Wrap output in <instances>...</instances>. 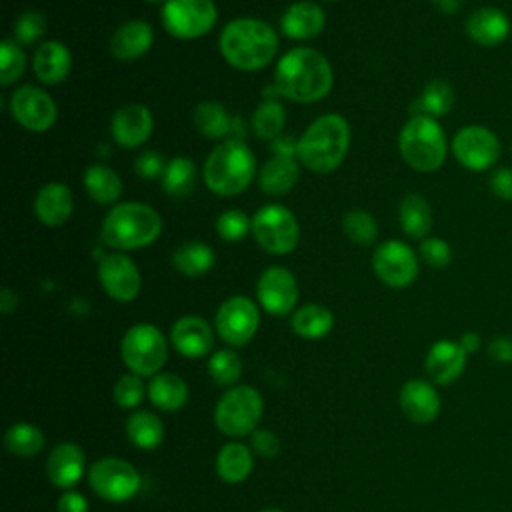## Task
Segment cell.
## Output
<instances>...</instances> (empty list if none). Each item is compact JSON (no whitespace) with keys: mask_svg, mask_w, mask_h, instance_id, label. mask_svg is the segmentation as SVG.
<instances>
[{"mask_svg":"<svg viewBox=\"0 0 512 512\" xmlns=\"http://www.w3.org/2000/svg\"><path fill=\"white\" fill-rule=\"evenodd\" d=\"M334 84V72L328 58L310 46L290 48L280 56L274 68V88L282 98L300 104H312L326 98Z\"/></svg>","mask_w":512,"mask_h":512,"instance_id":"obj_1","label":"cell"},{"mask_svg":"<svg viewBox=\"0 0 512 512\" xmlns=\"http://www.w3.org/2000/svg\"><path fill=\"white\" fill-rule=\"evenodd\" d=\"M222 58L242 72H254L268 66L278 52V34L260 18H234L218 38Z\"/></svg>","mask_w":512,"mask_h":512,"instance_id":"obj_2","label":"cell"},{"mask_svg":"<svg viewBox=\"0 0 512 512\" xmlns=\"http://www.w3.org/2000/svg\"><path fill=\"white\" fill-rule=\"evenodd\" d=\"M350 148V124L342 114L314 118L298 138V162L314 174L334 172Z\"/></svg>","mask_w":512,"mask_h":512,"instance_id":"obj_3","label":"cell"},{"mask_svg":"<svg viewBox=\"0 0 512 512\" xmlns=\"http://www.w3.org/2000/svg\"><path fill=\"white\" fill-rule=\"evenodd\" d=\"M162 234L160 214L142 202H118L102 220L100 238L116 250L128 252L150 246Z\"/></svg>","mask_w":512,"mask_h":512,"instance_id":"obj_4","label":"cell"},{"mask_svg":"<svg viewBox=\"0 0 512 512\" xmlns=\"http://www.w3.org/2000/svg\"><path fill=\"white\" fill-rule=\"evenodd\" d=\"M256 176V158L250 146L240 138H226L212 148L202 166V178L208 190L218 196L242 194Z\"/></svg>","mask_w":512,"mask_h":512,"instance_id":"obj_5","label":"cell"},{"mask_svg":"<svg viewBox=\"0 0 512 512\" xmlns=\"http://www.w3.org/2000/svg\"><path fill=\"white\" fill-rule=\"evenodd\" d=\"M402 160L416 172L438 170L448 154L444 128L436 118L412 114L398 134Z\"/></svg>","mask_w":512,"mask_h":512,"instance_id":"obj_6","label":"cell"},{"mask_svg":"<svg viewBox=\"0 0 512 512\" xmlns=\"http://www.w3.org/2000/svg\"><path fill=\"white\" fill-rule=\"evenodd\" d=\"M120 356L130 372L142 378L156 376L166 364L168 342L160 328L150 322H138L124 332Z\"/></svg>","mask_w":512,"mask_h":512,"instance_id":"obj_7","label":"cell"},{"mask_svg":"<svg viewBox=\"0 0 512 512\" xmlns=\"http://www.w3.org/2000/svg\"><path fill=\"white\" fill-rule=\"evenodd\" d=\"M262 410L264 400L256 388L232 386L220 396L214 408V422L222 434L242 438L256 430Z\"/></svg>","mask_w":512,"mask_h":512,"instance_id":"obj_8","label":"cell"},{"mask_svg":"<svg viewBox=\"0 0 512 512\" xmlns=\"http://www.w3.org/2000/svg\"><path fill=\"white\" fill-rule=\"evenodd\" d=\"M256 244L272 256L290 254L300 240V226L294 212L282 204H266L252 216Z\"/></svg>","mask_w":512,"mask_h":512,"instance_id":"obj_9","label":"cell"},{"mask_svg":"<svg viewBox=\"0 0 512 512\" xmlns=\"http://www.w3.org/2000/svg\"><path fill=\"white\" fill-rule=\"evenodd\" d=\"M164 30L178 40H196L208 34L216 20L214 0H166L160 10Z\"/></svg>","mask_w":512,"mask_h":512,"instance_id":"obj_10","label":"cell"},{"mask_svg":"<svg viewBox=\"0 0 512 512\" xmlns=\"http://www.w3.org/2000/svg\"><path fill=\"white\" fill-rule=\"evenodd\" d=\"M90 488L106 502H126L140 490V472L126 460L106 456L96 460L88 472Z\"/></svg>","mask_w":512,"mask_h":512,"instance_id":"obj_11","label":"cell"},{"mask_svg":"<svg viewBox=\"0 0 512 512\" xmlns=\"http://www.w3.org/2000/svg\"><path fill=\"white\" fill-rule=\"evenodd\" d=\"M214 326L218 336L226 344L230 346L248 344L260 326V312L256 302L240 294L226 298L216 310Z\"/></svg>","mask_w":512,"mask_h":512,"instance_id":"obj_12","label":"cell"},{"mask_svg":"<svg viewBox=\"0 0 512 512\" xmlns=\"http://www.w3.org/2000/svg\"><path fill=\"white\" fill-rule=\"evenodd\" d=\"M452 154L466 170L484 172L500 158V140L490 128L470 124L454 134Z\"/></svg>","mask_w":512,"mask_h":512,"instance_id":"obj_13","label":"cell"},{"mask_svg":"<svg viewBox=\"0 0 512 512\" xmlns=\"http://www.w3.org/2000/svg\"><path fill=\"white\" fill-rule=\"evenodd\" d=\"M378 280L390 288H408L418 278V256L402 240H386L372 254Z\"/></svg>","mask_w":512,"mask_h":512,"instance_id":"obj_14","label":"cell"},{"mask_svg":"<svg viewBox=\"0 0 512 512\" xmlns=\"http://www.w3.org/2000/svg\"><path fill=\"white\" fill-rule=\"evenodd\" d=\"M12 118L30 132H46L54 126L58 108L54 98L32 84H24L10 94L8 102Z\"/></svg>","mask_w":512,"mask_h":512,"instance_id":"obj_15","label":"cell"},{"mask_svg":"<svg viewBox=\"0 0 512 512\" xmlns=\"http://www.w3.org/2000/svg\"><path fill=\"white\" fill-rule=\"evenodd\" d=\"M256 300L272 316H286L296 308L298 282L284 266H268L256 280Z\"/></svg>","mask_w":512,"mask_h":512,"instance_id":"obj_16","label":"cell"},{"mask_svg":"<svg viewBox=\"0 0 512 512\" xmlns=\"http://www.w3.org/2000/svg\"><path fill=\"white\" fill-rule=\"evenodd\" d=\"M98 280L104 292L118 302H132L142 290V274L124 252H110L98 260Z\"/></svg>","mask_w":512,"mask_h":512,"instance_id":"obj_17","label":"cell"},{"mask_svg":"<svg viewBox=\"0 0 512 512\" xmlns=\"http://www.w3.org/2000/svg\"><path fill=\"white\" fill-rule=\"evenodd\" d=\"M154 120L152 112L138 102H130L120 106L110 120V134L112 140L120 148H140L152 134Z\"/></svg>","mask_w":512,"mask_h":512,"instance_id":"obj_18","label":"cell"},{"mask_svg":"<svg viewBox=\"0 0 512 512\" xmlns=\"http://www.w3.org/2000/svg\"><path fill=\"white\" fill-rule=\"evenodd\" d=\"M398 404L404 416L414 424H430L438 418L442 402L436 386L430 380H406L398 394Z\"/></svg>","mask_w":512,"mask_h":512,"instance_id":"obj_19","label":"cell"},{"mask_svg":"<svg viewBox=\"0 0 512 512\" xmlns=\"http://www.w3.org/2000/svg\"><path fill=\"white\" fill-rule=\"evenodd\" d=\"M468 354L458 340H436L424 358L428 380L438 386H448L458 380L466 368Z\"/></svg>","mask_w":512,"mask_h":512,"instance_id":"obj_20","label":"cell"},{"mask_svg":"<svg viewBox=\"0 0 512 512\" xmlns=\"http://www.w3.org/2000/svg\"><path fill=\"white\" fill-rule=\"evenodd\" d=\"M170 342L186 358H202L214 344L212 328L202 316H182L170 328Z\"/></svg>","mask_w":512,"mask_h":512,"instance_id":"obj_21","label":"cell"},{"mask_svg":"<svg viewBox=\"0 0 512 512\" xmlns=\"http://www.w3.org/2000/svg\"><path fill=\"white\" fill-rule=\"evenodd\" d=\"M466 36L478 46H498L510 34V18L496 6H480L474 10L464 24Z\"/></svg>","mask_w":512,"mask_h":512,"instance_id":"obj_22","label":"cell"},{"mask_svg":"<svg viewBox=\"0 0 512 512\" xmlns=\"http://www.w3.org/2000/svg\"><path fill=\"white\" fill-rule=\"evenodd\" d=\"M154 42V30L146 20H128L120 24L110 36L108 50L120 62L142 58Z\"/></svg>","mask_w":512,"mask_h":512,"instance_id":"obj_23","label":"cell"},{"mask_svg":"<svg viewBox=\"0 0 512 512\" xmlns=\"http://www.w3.org/2000/svg\"><path fill=\"white\" fill-rule=\"evenodd\" d=\"M84 464H86V456L78 444L60 442L48 454V462H46L48 480L54 486L64 490L74 488L84 474Z\"/></svg>","mask_w":512,"mask_h":512,"instance_id":"obj_24","label":"cell"},{"mask_svg":"<svg viewBox=\"0 0 512 512\" xmlns=\"http://www.w3.org/2000/svg\"><path fill=\"white\" fill-rule=\"evenodd\" d=\"M326 24L324 10L310 0H300L290 4L282 18H280V30L290 40H310L316 38Z\"/></svg>","mask_w":512,"mask_h":512,"instance_id":"obj_25","label":"cell"},{"mask_svg":"<svg viewBox=\"0 0 512 512\" xmlns=\"http://www.w3.org/2000/svg\"><path fill=\"white\" fill-rule=\"evenodd\" d=\"M32 70L42 84H60L72 70V54L62 42L44 40L34 50Z\"/></svg>","mask_w":512,"mask_h":512,"instance_id":"obj_26","label":"cell"},{"mask_svg":"<svg viewBox=\"0 0 512 512\" xmlns=\"http://www.w3.org/2000/svg\"><path fill=\"white\" fill-rule=\"evenodd\" d=\"M74 210V196L70 188L62 182L44 184L34 198V214L36 218L50 228L62 226L68 222Z\"/></svg>","mask_w":512,"mask_h":512,"instance_id":"obj_27","label":"cell"},{"mask_svg":"<svg viewBox=\"0 0 512 512\" xmlns=\"http://www.w3.org/2000/svg\"><path fill=\"white\" fill-rule=\"evenodd\" d=\"M300 178V162L294 156H272L258 170V186L268 196L288 194Z\"/></svg>","mask_w":512,"mask_h":512,"instance_id":"obj_28","label":"cell"},{"mask_svg":"<svg viewBox=\"0 0 512 512\" xmlns=\"http://www.w3.org/2000/svg\"><path fill=\"white\" fill-rule=\"evenodd\" d=\"M254 468V454L242 442L224 444L216 456V472L226 484L244 482Z\"/></svg>","mask_w":512,"mask_h":512,"instance_id":"obj_29","label":"cell"},{"mask_svg":"<svg viewBox=\"0 0 512 512\" xmlns=\"http://www.w3.org/2000/svg\"><path fill=\"white\" fill-rule=\"evenodd\" d=\"M398 220L408 238L424 240L432 230V208L422 194L410 192L400 202Z\"/></svg>","mask_w":512,"mask_h":512,"instance_id":"obj_30","label":"cell"},{"mask_svg":"<svg viewBox=\"0 0 512 512\" xmlns=\"http://www.w3.org/2000/svg\"><path fill=\"white\" fill-rule=\"evenodd\" d=\"M290 326L300 338L320 340L334 328V314L324 304L310 302L292 312Z\"/></svg>","mask_w":512,"mask_h":512,"instance_id":"obj_31","label":"cell"},{"mask_svg":"<svg viewBox=\"0 0 512 512\" xmlns=\"http://www.w3.org/2000/svg\"><path fill=\"white\" fill-rule=\"evenodd\" d=\"M148 398L156 408L176 412L188 402V386L172 372H158L148 384Z\"/></svg>","mask_w":512,"mask_h":512,"instance_id":"obj_32","label":"cell"},{"mask_svg":"<svg viewBox=\"0 0 512 512\" xmlns=\"http://www.w3.org/2000/svg\"><path fill=\"white\" fill-rule=\"evenodd\" d=\"M192 122L196 130L210 140H226L232 130V116L218 100H202L192 112Z\"/></svg>","mask_w":512,"mask_h":512,"instance_id":"obj_33","label":"cell"},{"mask_svg":"<svg viewBox=\"0 0 512 512\" xmlns=\"http://www.w3.org/2000/svg\"><path fill=\"white\" fill-rule=\"evenodd\" d=\"M84 190L86 194L98 202V204H118V198L122 196V180L106 164H90L84 170Z\"/></svg>","mask_w":512,"mask_h":512,"instance_id":"obj_34","label":"cell"},{"mask_svg":"<svg viewBox=\"0 0 512 512\" xmlns=\"http://www.w3.org/2000/svg\"><path fill=\"white\" fill-rule=\"evenodd\" d=\"M216 262L214 250L198 240L184 242L172 252V266L176 272L188 278H200L212 270Z\"/></svg>","mask_w":512,"mask_h":512,"instance_id":"obj_35","label":"cell"},{"mask_svg":"<svg viewBox=\"0 0 512 512\" xmlns=\"http://www.w3.org/2000/svg\"><path fill=\"white\" fill-rule=\"evenodd\" d=\"M454 100H456V96H454L452 84L442 78H434L422 88L420 96L414 100L410 110H412V114L440 118L452 110Z\"/></svg>","mask_w":512,"mask_h":512,"instance_id":"obj_36","label":"cell"},{"mask_svg":"<svg viewBox=\"0 0 512 512\" xmlns=\"http://www.w3.org/2000/svg\"><path fill=\"white\" fill-rule=\"evenodd\" d=\"M126 436L140 450H154L162 444L164 424L150 410H138L126 420Z\"/></svg>","mask_w":512,"mask_h":512,"instance_id":"obj_37","label":"cell"},{"mask_svg":"<svg viewBox=\"0 0 512 512\" xmlns=\"http://www.w3.org/2000/svg\"><path fill=\"white\" fill-rule=\"evenodd\" d=\"M196 186V164L186 156H176L166 162L162 188L172 198H186Z\"/></svg>","mask_w":512,"mask_h":512,"instance_id":"obj_38","label":"cell"},{"mask_svg":"<svg viewBox=\"0 0 512 512\" xmlns=\"http://www.w3.org/2000/svg\"><path fill=\"white\" fill-rule=\"evenodd\" d=\"M286 126V108L280 100L264 98L252 112V130L260 140L272 142Z\"/></svg>","mask_w":512,"mask_h":512,"instance_id":"obj_39","label":"cell"},{"mask_svg":"<svg viewBox=\"0 0 512 512\" xmlns=\"http://www.w3.org/2000/svg\"><path fill=\"white\" fill-rule=\"evenodd\" d=\"M44 434L38 426L30 422H16L4 434V446L10 454L30 458L44 448Z\"/></svg>","mask_w":512,"mask_h":512,"instance_id":"obj_40","label":"cell"},{"mask_svg":"<svg viewBox=\"0 0 512 512\" xmlns=\"http://www.w3.org/2000/svg\"><path fill=\"white\" fill-rule=\"evenodd\" d=\"M342 232L350 242L358 246H370L378 236V224L368 210L354 208L342 216Z\"/></svg>","mask_w":512,"mask_h":512,"instance_id":"obj_41","label":"cell"},{"mask_svg":"<svg viewBox=\"0 0 512 512\" xmlns=\"http://www.w3.org/2000/svg\"><path fill=\"white\" fill-rule=\"evenodd\" d=\"M208 374L218 386L232 388L242 376V358L234 350L222 348L208 358Z\"/></svg>","mask_w":512,"mask_h":512,"instance_id":"obj_42","label":"cell"},{"mask_svg":"<svg viewBox=\"0 0 512 512\" xmlns=\"http://www.w3.org/2000/svg\"><path fill=\"white\" fill-rule=\"evenodd\" d=\"M26 70V54L14 38H4L0 44V84H14Z\"/></svg>","mask_w":512,"mask_h":512,"instance_id":"obj_43","label":"cell"},{"mask_svg":"<svg viewBox=\"0 0 512 512\" xmlns=\"http://www.w3.org/2000/svg\"><path fill=\"white\" fill-rule=\"evenodd\" d=\"M46 18L42 12L38 10H26L22 12L14 26H12V38L20 44V46H32V44H38L44 36H46Z\"/></svg>","mask_w":512,"mask_h":512,"instance_id":"obj_44","label":"cell"},{"mask_svg":"<svg viewBox=\"0 0 512 512\" xmlns=\"http://www.w3.org/2000/svg\"><path fill=\"white\" fill-rule=\"evenodd\" d=\"M216 232L226 242H238L246 238L248 232H252V218H248V214L238 208L224 210L216 218Z\"/></svg>","mask_w":512,"mask_h":512,"instance_id":"obj_45","label":"cell"},{"mask_svg":"<svg viewBox=\"0 0 512 512\" xmlns=\"http://www.w3.org/2000/svg\"><path fill=\"white\" fill-rule=\"evenodd\" d=\"M144 394H148V388L144 386L142 376L128 372L118 378L112 390V398L120 408H136L144 400Z\"/></svg>","mask_w":512,"mask_h":512,"instance_id":"obj_46","label":"cell"},{"mask_svg":"<svg viewBox=\"0 0 512 512\" xmlns=\"http://www.w3.org/2000/svg\"><path fill=\"white\" fill-rule=\"evenodd\" d=\"M418 254L430 268H446L452 262L450 244L436 236H426L424 240H420Z\"/></svg>","mask_w":512,"mask_h":512,"instance_id":"obj_47","label":"cell"},{"mask_svg":"<svg viewBox=\"0 0 512 512\" xmlns=\"http://www.w3.org/2000/svg\"><path fill=\"white\" fill-rule=\"evenodd\" d=\"M164 168H166V162L156 150H144L134 160V172L146 180L162 178Z\"/></svg>","mask_w":512,"mask_h":512,"instance_id":"obj_48","label":"cell"},{"mask_svg":"<svg viewBox=\"0 0 512 512\" xmlns=\"http://www.w3.org/2000/svg\"><path fill=\"white\" fill-rule=\"evenodd\" d=\"M250 442H252V452H256L262 458H276L282 448L278 434L266 428H256L250 434Z\"/></svg>","mask_w":512,"mask_h":512,"instance_id":"obj_49","label":"cell"},{"mask_svg":"<svg viewBox=\"0 0 512 512\" xmlns=\"http://www.w3.org/2000/svg\"><path fill=\"white\" fill-rule=\"evenodd\" d=\"M490 190L496 198L512 202V168L504 166L494 170L490 176Z\"/></svg>","mask_w":512,"mask_h":512,"instance_id":"obj_50","label":"cell"},{"mask_svg":"<svg viewBox=\"0 0 512 512\" xmlns=\"http://www.w3.org/2000/svg\"><path fill=\"white\" fill-rule=\"evenodd\" d=\"M488 356L498 364L512 362V336L498 334L488 342Z\"/></svg>","mask_w":512,"mask_h":512,"instance_id":"obj_51","label":"cell"},{"mask_svg":"<svg viewBox=\"0 0 512 512\" xmlns=\"http://www.w3.org/2000/svg\"><path fill=\"white\" fill-rule=\"evenodd\" d=\"M58 512H90L88 500L80 492H64L56 504Z\"/></svg>","mask_w":512,"mask_h":512,"instance_id":"obj_52","label":"cell"},{"mask_svg":"<svg viewBox=\"0 0 512 512\" xmlns=\"http://www.w3.org/2000/svg\"><path fill=\"white\" fill-rule=\"evenodd\" d=\"M270 150L274 152V156H294V158H296V152H298V138L294 140L292 136L280 134L278 138H274V140L270 142Z\"/></svg>","mask_w":512,"mask_h":512,"instance_id":"obj_53","label":"cell"},{"mask_svg":"<svg viewBox=\"0 0 512 512\" xmlns=\"http://www.w3.org/2000/svg\"><path fill=\"white\" fill-rule=\"evenodd\" d=\"M458 342H460V346L464 348L466 354H474V352H478L480 346H482L480 334H478V332H472V330L464 332V334L458 338Z\"/></svg>","mask_w":512,"mask_h":512,"instance_id":"obj_54","label":"cell"},{"mask_svg":"<svg viewBox=\"0 0 512 512\" xmlns=\"http://www.w3.org/2000/svg\"><path fill=\"white\" fill-rule=\"evenodd\" d=\"M16 306H18V294L14 290H10V288H4L0 292V310H2V314L14 312Z\"/></svg>","mask_w":512,"mask_h":512,"instance_id":"obj_55","label":"cell"},{"mask_svg":"<svg viewBox=\"0 0 512 512\" xmlns=\"http://www.w3.org/2000/svg\"><path fill=\"white\" fill-rule=\"evenodd\" d=\"M430 2L442 14H456L464 4V0H430Z\"/></svg>","mask_w":512,"mask_h":512,"instance_id":"obj_56","label":"cell"},{"mask_svg":"<svg viewBox=\"0 0 512 512\" xmlns=\"http://www.w3.org/2000/svg\"><path fill=\"white\" fill-rule=\"evenodd\" d=\"M144 2H148V4H164L166 0H144Z\"/></svg>","mask_w":512,"mask_h":512,"instance_id":"obj_57","label":"cell"},{"mask_svg":"<svg viewBox=\"0 0 512 512\" xmlns=\"http://www.w3.org/2000/svg\"><path fill=\"white\" fill-rule=\"evenodd\" d=\"M260 512H284V510H278V508H266V510H260Z\"/></svg>","mask_w":512,"mask_h":512,"instance_id":"obj_58","label":"cell"}]
</instances>
